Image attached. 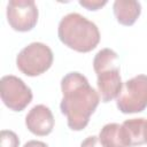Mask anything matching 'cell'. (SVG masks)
I'll use <instances>...</instances> for the list:
<instances>
[{
    "label": "cell",
    "mask_w": 147,
    "mask_h": 147,
    "mask_svg": "<svg viewBox=\"0 0 147 147\" xmlns=\"http://www.w3.org/2000/svg\"><path fill=\"white\" fill-rule=\"evenodd\" d=\"M61 91L63 98L60 109L67 117L68 126L74 131H82L87 126L91 115L100 102L99 92L78 71H71L63 76L61 79Z\"/></svg>",
    "instance_id": "6da1fadb"
},
{
    "label": "cell",
    "mask_w": 147,
    "mask_h": 147,
    "mask_svg": "<svg viewBox=\"0 0 147 147\" xmlns=\"http://www.w3.org/2000/svg\"><path fill=\"white\" fill-rule=\"evenodd\" d=\"M57 36L62 44L79 53H88L100 42L98 26L78 13H70L61 18Z\"/></svg>",
    "instance_id": "7a4b0ae2"
},
{
    "label": "cell",
    "mask_w": 147,
    "mask_h": 147,
    "mask_svg": "<svg viewBox=\"0 0 147 147\" xmlns=\"http://www.w3.org/2000/svg\"><path fill=\"white\" fill-rule=\"evenodd\" d=\"M93 69L96 74L98 92L102 102L117 99L123 86L117 53L110 48L99 51L93 59Z\"/></svg>",
    "instance_id": "3957f363"
},
{
    "label": "cell",
    "mask_w": 147,
    "mask_h": 147,
    "mask_svg": "<svg viewBox=\"0 0 147 147\" xmlns=\"http://www.w3.org/2000/svg\"><path fill=\"white\" fill-rule=\"evenodd\" d=\"M53 52L44 42H31L25 46L16 57L18 70L29 77L46 72L53 64Z\"/></svg>",
    "instance_id": "277c9868"
},
{
    "label": "cell",
    "mask_w": 147,
    "mask_h": 147,
    "mask_svg": "<svg viewBox=\"0 0 147 147\" xmlns=\"http://www.w3.org/2000/svg\"><path fill=\"white\" fill-rule=\"evenodd\" d=\"M116 106L123 114L144 111L147 108V75H138L123 83Z\"/></svg>",
    "instance_id": "5b68a950"
},
{
    "label": "cell",
    "mask_w": 147,
    "mask_h": 147,
    "mask_svg": "<svg viewBox=\"0 0 147 147\" xmlns=\"http://www.w3.org/2000/svg\"><path fill=\"white\" fill-rule=\"evenodd\" d=\"M0 95L6 107L13 111H22L32 101L31 88L18 77L3 76L0 80Z\"/></svg>",
    "instance_id": "8992f818"
},
{
    "label": "cell",
    "mask_w": 147,
    "mask_h": 147,
    "mask_svg": "<svg viewBox=\"0 0 147 147\" xmlns=\"http://www.w3.org/2000/svg\"><path fill=\"white\" fill-rule=\"evenodd\" d=\"M38 15L33 0H10L7 3V21L15 31H31L37 25Z\"/></svg>",
    "instance_id": "52a82bcc"
},
{
    "label": "cell",
    "mask_w": 147,
    "mask_h": 147,
    "mask_svg": "<svg viewBox=\"0 0 147 147\" xmlns=\"http://www.w3.org/2000/svg\"><path fill=\"white\" fill-rule=\"evenodd\" d=\"M25 125L34 136H48L54 127V116L52 110L45 105H36L25 116Z\"/></svg>",
    "instance_id": "ba28073f"
},
{
    "label": "cell",
    "mask_w": 147,
    "mask_h": 147,
    "mask_svg": "<svg viewBox=\"0 0 147 147\" xmlns=\"http://www.w3.org/2000/svg\"><path fill=\"white\" fill-rule=\"evenodd\" d=\"M99 140L103 147H132L129 132L123 124H106L99 133Z\"/></svg>",
    "instance_id": "9c48e42d"
},
{
    "label": "cell",
    "mask_w": 147,
    "mask_h": 147,
    "mask_svg": "<svg viewBox=\"0 0 147 147\" xmlns=\"http://www.w3.org/2000/svg\"><path fill=\"white\" fill-rule=\"evenodd\" d=\"M113 10L117 22L122 25L130 26L136 23L141 14V5L134 0H116Z\"/></svg>",
    "instance_id": "30bf717a"
},
{
    "label": "cell",
    "mask_w": 147,
    "mask_h": 147,
    "mask_svg": "<svg viewBox=\"0 0 147 147\" xmlns=\"http://www.w3.org/2000/svg\"><path fill=\"white\" fill-rule=\"evenodd\" d=\"M126 127L131 146H140L147 144V118H131L123 122Z\"/></svg>",
    "instance_id": "8fae6325"
},
{
    "label": "cell",
    "mask_w": 147,
    "mask_h": 147,
    "mask_svg": "<svg viewBox=\"0 0 147 147\" xmlns=\"http://www.w3.org/2000/svg\"><path fill=\"white\" fill-rule=\"evenodd\" d=\"M1 147H18L20 139L17 134L10 130H2L0 133Z\"/></svg>",
    "instance_id": "7c38bea8"
},
{
    "label": "cell",
    "mask_w": 147,
    "mask_h": 147,
    "mask_svg": "<svg viewBox=\"0 0 147 147\" xmlns=\"http://www.w3.org/2000/svg\"><path fill=\"white\" fill-rule=\"evenodd\" d=\"M78 2L80 6H83L88 10H98L105 5H107L106 0H102V1L101 0H79Z\"/></svg>",
    "instance_id": "4fadbf2b"
},
{
    "label": "cell",
    "mask_w": 147,
    "mask_h": 147,
    "mask_svg": "<svg viewBox=\"0 0 147 147\" xmlns=\"http://www.w3.org/2000/svg\"><path fill=\"white\" fill-rule=\"evenodd\" d=\"M80 147H103L96 136H90L80 144Z\"/></svg>",
    "instance_id": "5bb4252c"
},
{
    "label": "cell",
    "mask_w": 147,
    "mask_h": 147,
    "mask_svg": "<svg viewBox=\"0 0 147 147\" xmlns=\"http://www.w3.org/2000/svg\"><path fill=\"white\" fill-rule=\"evenodd\" d=\"M23 147H48V146L45 142L39 141V140H30V141L25 142Z\"/></svg>",
    "instance_id": "9a60e30c"
}]
</instances>
